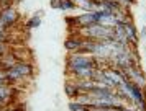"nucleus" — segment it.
Here are the masks:
<instances>
[{"mask_svg":"<svg viewBox=\"0 0 146 111\" xmlns=\"http://www.w3.org/2000/svg\"><path fill=\"white\" fill-rule=\"evenodd\" d=\"M77 67L99 69V57L86 52H69L66 57V70L77 69Z\"/></svg>","mask_w":146,"mask_h":111,"instance_id":"nucleus-1","label":"nucleus"},{"mask_svg":"<svg viewBox=\"0 0 146 111\" xmlns=\"http://www.w3.org/2000/svg\"><path fill=\"white\" fill-rule=\"evenodd\" d=\"M0 20L3 21V25L7 26V30H12L18 21H20V13L17 12L15 7H8L0 13Z\"/></svg>","mask_w":146,"mask_h":111,"instance_id":"nucleus-2","label":"nucleus"},{"mask_svg":"<svg viewBox=\"0 0 146 111\" xmlns=\"http://www.w3.org/2000/svg\"><path fill=\"white\" fill-rule=\"evenodd\" d=\"M82 44H84V38L79 33H71L69 38L64 41V47L67 52H79L82 49Z\"/></svg>","mask_w":146,"mask_h":111,"instance_id":"nucleus-3","label":"nucleus"},{"mask_svg":"<svg viewBox=\"0 0 146 111\" xmlns=\"http://www.w3.org/2000/svg\"><path fill=\"white\" fill-rule=\"evenodd\" d=\"M12 70H15L21 78H30L33 75V62H17V64L12 67Z\"/></svg>","mask_w":146,"mask_h":111,"instance_id":"nucleus-4","label":"nucleus"},{"mask_svg":"<svg viewBox=\"0 0 146 111\" xmlns=\"http://www.w3.org/2000/svg\"><path fill=\"white\" fill-rule=\"evenodd\" d=\"M64 93H66V97L69 100H74V98H77L82 93V91L77 88V85L74 82V78H69L66 77V82H64Z\"/></svg>","mask_w":146,"mask_h":111,"instance_id":"nucleus-5","label":"nucleus"},{"mask_svg":"<svg viewBox=\"0 0 146 111\" xmlns=\"http://www.w3.org/2000/svg\"><path fill=\"white\" fill-rule=\"evenodd\" d=\"M40 25H41V18L33 15V16L27 21V30H36V28H40Z\"/></svg>","mask_w":146,"mask_h":111,"instance_id":"nucleus-6","label":"nucleus"},{"mask_svg":"<svg viewBox=\"0 0 146 111\" xmlns=\"http://www.w3.org/2000/svg\"><path fill=\"white\" fill-rule=\"evenodd\" d=\"M74 100H77V101H79L80 104H84V106H90V103H92V97H90L89 93H84V91H82L77 98H74Z\"/></svg>","mask_w":146,"mask_h":111,"instance_id":"nucleus-7","label":"nucleus"},{"mask_svg":"<svg viewBox=\"0 0 146 111\" xmlns=\"http://www.w3.org/2000/svg\"><path fill=\"white\" fill-rule=\"evenodd\" d=\"M61 10H77L74 0H61Z\"/></svg>","mask_w":146,"mask_h":111,"instance_id":"nucleus-8","label":"nucleus"},{"mask_svg":"<svg viewBox=\"0 0 146 111\" xmlns=\"http://www.w3.org/2000/svg\"><path fill=\"white\" fill-rule=\"evenodd\" d=\"M67 106H69V111H79V110L84 108V104H80L77 100H69Z\"/></svg>","mask_w":146,"mask_h":111,"instance_id":"nucleus-9","label":"nucleus"},{"mask_svg":"<svg viewBox=\"0 0 146 111\" xmlns=\"http://www.w3.org/2000/svg\"><path fill=\"white\" fill-rule=\"evenodd\" d=\"M51 7L56 10H61V0H51Z\"/></svg>","mask_w":146,"mask_h":111,"instance_id":"nucleus-10","label":"nucleus"},{"mask_svg":"<svg viewBox=\"0 0 146 111\" xmlns=\"http://www.w3.org/2000/svg\"><path fill=\"white\" fill-rule=\"evenodd\" d=\"M43 15H44V12H43V10H36V12H35V16H43Z\"/></svg>","mask_w":146,"mask_h":111,"instance_id":"nucleus-11","label":"nucleus"},{"mask_svg":"<svg viewBox=\"0 0 146 111\" xmlns=\"http://www.w3.org/2000/svg\"><path fill=\"white\" fill-rule=\"evenodd\" d=\"M139 36H143V38L146 36V26H143V28H141V31H139Z\"/></svg>","mask_w":146,"mask_h":111,"instance_id":"nucleus-12","label":"nucleus"},{"mask_svg":"<svg viewBox=\"0 0 146 111\" xmlns=\"http://www.w3.org/2000/svg\"><path fill=\"white\" fill-rule=\"evenodd\" d=\"M79 111H90V108H89V106H84V108H82V110H79Z\"/></svg>","mask_w":146,"mask_h":111,"instance_id":"nucleus-13","label":"nucleus"},{"mask_svg":"<svg viewBox=\"0 0 146 111\" xmlns=\"http://www.w3.org/2000/svg\"><path fill=\"white\" fill-rule=\"evenodd\" d=\"M92 2H102V0H92Z\"/></svg>","mask_w":146,"mask_h":111,"instance_id":"nucleus-14","label":"nucleus"}]
</instances>
